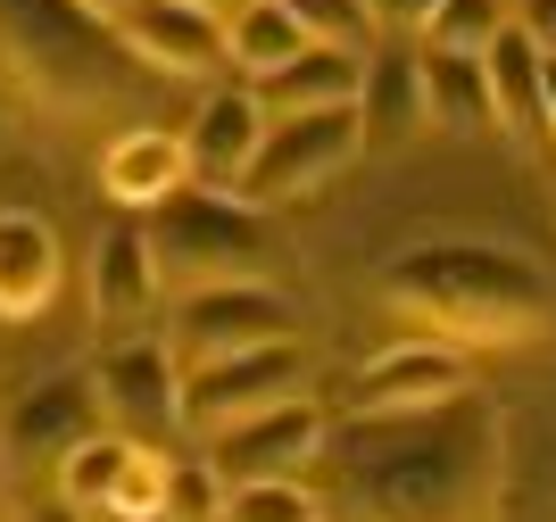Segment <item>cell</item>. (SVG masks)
Segmentation results:
<instances>
[{
	"label": "cell",
	"instance_id": "6da1fadb",
	"mask_svg": "<svg viewBox=\"0 0 556 522\" xmlns=\"http://www.w3.org/2000/svg\"><path fill=\"white\" fill-rule=\"evenodd\" d=\"M498 489V423L482 398L349 423L341 440V514L349 522H482Z\"/></svg>",
	"mask_w": 556,
	"mask_h": 522
},
{
	"label": "cell",
	"instance_id": "7a4b0ae2",
	"mask_svg": "<svg viewBox=\"0 0 556 522\" xmlns=\"http://www.w3.org/2000/svg\"><path fill=\"white\" fill-rule=\"evenodd\" d=\"M382 307L424 323L441 348H523L556 323L548 273L498 241H424L382 266Z\"/></svg>",
	"mask_w": 556,
	"mask_h": 522
},
{
	"label": "cell",
	"instance_id": "3957f363",
	"mask_svg": "<svg viewBox=\"0 0 556 522\" xmlns=\"http://www.w3.org/2000/svg\"><path fill=\"white\" fill-rule=\"evenodd\" d=\"M150 257L175 291H216V282H257V273L282 257L266 207L232 200V191H200L184 182L166 207H150Z\"/></svg>",
	"mask_w": 556,
	"mask_h": 522
},
{
	"label": "cell",
	"instance_id": "277c9868",
	"mask_svg": "<svg viewBox=\"0 0 556 522\" xmlns=\"http://www.w3.org/2000/svg\"><path fill=\"white\" fill-rule=\"evenodd\" d=\"M366 158V125L357 109H316V116H275L266 125V150L257 166L241 175V200L250 207H291V200H316L341 166Z\"/></svg>",
	"mask_w": 556,
	"mask_h": 522
},
{
	"label": "cell",
	"instance_id": "5b68a950",
	"mask_svg": "<svg viewBox=\"0 0 556 522\" xmlns=\"http://www.w3.org/2000/svg\"><path fill=\"white\" fill-rule=\"evenodd\" d=\"M291 323H300V298H282L275 282H216V291H175L166 332L191 365H216V357L291 341Z\"/></svg>",
	"mask_w": 556,
	"mask_h": 522
},
{
	"label": "cell",
	"instance_id": "8992f818",
	"mask_svg": "<svg viewBox=\"0 0 556 522\" xmlns=\"http://www.w3.org/2000/svg\"><path fill=\"white\" fill-rule=\"evenodd\" d=\"M457 398H473V357L441 341H407L357 365V382L341 390V423H407V415L457 407Z\"/></svg>",
	"mask_w": 556,
	"mask_h": 522
},
{
	"label": "cell",
	"instance_id": "52a82bcc",
	"mask_svg": "<svg viewBox=\"0 0 556 522\" xmlns=\"http://www.w3.org/2000/svg\"><path fill=\"white\" fill-rule=\"evenodd\" d=\"M307 390V348L300 341H275V348H250V357H216V365H191L184 382V423L191 432H232L250 415H275Z\"/></svg>",
	"mask_w": 556,
	"mask_h": 522
},
{
	"label": "cell",
	"instance_id": "ba28073f",
	"mask_svg": "<svg viewBox=\"0 0 556 522\" xmlns=\"http://www.w3.org/2000/svg\"><path fill=\"white\" fill-rule=\"evenodd\" d=\"M92 382H100L109 423H125L141 440H166L184 423V373H175V348L166 341H109V357L92 365Z\"/></svg>",
	"mask_w": 556,
	"mask_h": 522
},
{
	"label": "cell",
	"instance_id": "9c48e42d",
	"mask_svg": "<svg viewBox=\"0 0 556 522\" xmlns=\"http://www.w3.org/2000/svg\"><path fill=\"white\" fill-rule=\"evenodd\" d=\"M109 407H100V382L92 373H50L42 390H25L9 407V456L17 464H67L84 440H100Z\"/></svg>",
	"mask_w": 556,
	"mask_h": 522
},
{
	"label": "cell",
	"instance_id": "30bf717a",
	"mask_svg": "<svg viewBox=\"0 0 556 522\" xmlns=\"http://www.w3.org/2000/svg\"><path fill=\"white\" fill-rule=\"evenodd\" d=\"M316 448H325V415L307 407V398H291L275 415H250V423L216 432L208 464L225 473V489H241V481H291L300 464H316Z\"/></svg>",
	"mask_w": 556,
	"mask_h": 522
},
{
	"label": "cell",
	"instance_id": "8fae6325",
	"mask_svg": "<svg viewBox=\"0 0 556 522\" xmlns=\"http://www.w3.org/2000/svg\"><path fill=\"white\" fill-rule=\"evenodd\" d=\"M266 125H275V116L257 109V91H250V84L208 91V109L191 116V133H184L191 182H200V191H232V200H241V175H250L257 150H266Z\"/></svg>",
	"mask_w": 556,
	"mask_h": 522
},
{
	"label": "cell",
	"instance_id": "7c38bea8",
	"mask_svg": "<svg viewBox=\"0 0 556 522\" xmlns=\"http://www.w3.org/2000/svg\"><path fill=\"white\" fill-rule=\"evenodd\" d=\"M116 42L141 50V59H150V67H166V75H216V67L232 59L225 17L184 9V0H134V9L116 17Z\"/></svg>",
	"mask_w": 556,
	"mask_h": 522
},
{
	"label": "cell",
	"instance_id": "4fadbf2b",
	"mask_svg": "<svg viewBox=\"0 0 556 522\" xmlns=\"http://www.w3.org/2000/svg\"><path fill=\"white\" fill-rule=\"evenodd\" d=\"M159 257H150V232L141 225H109L92 250V316L109 323L116 341H141V323L159 316Z\"/></svg>",
	"mask_w": 556,
	"mask_h": 522
},
{
	"label": "cell",
	"instance_id": "5bb4252c",
	"mask_svg": "<svg viewBox=\"0 0 556 522\" xmlns=\"http://www.w3.org/2000/svg\"><path fill=\"white\" fill-rule=\"evenodd\" d=\"M482 67H490L498 125H507L515 141H548V50H540L523 25H507V34L482 50Z\"/></svg>",
	"mask_w": 556,
	"mask_h": 522
},
{
	"label": "cell",
	"instance_id": "9a60e30c",
	"mask_svg": "<svg viewBox=\"0 0 556 522\" xmlns=\"http://www.w3.org/2000/svg\"><path fill=\"white\" fill-rule=\"evenodd\" d=\"M357 125H366V150H399L416 125H432V109H424V50H374L366 91H357Z\"/></svg>",
	"mask_w": 556,
	"mask_h": 522
},
{
	"label": "cell",
	"instance_id": "2e32d148",
	"mask_svg": "<svg viewBox=\"0 0 556 522\" xmlns=\"http://www.w3.org/2000/svg\"><path fill=\"white\" fill-rule=\"evenodd\" d=\"M257 91V109L266 116H316V109H357V91H366V59L357 50H307L291 59L282 75H266Z\"/></svg>",
	"mask_w": 556,
	"mask_h": 522
},
{
	"label": "cell",
	"instance_id": "e0dca14e",
	"mask_svg": "<svg viewBox=\"0 0 556 522\" xmlns=\"http://www.w3.org/2000/svg\"><path fill=\"white\" fill-rule=\"evenodd\" d=\"M50 291H59V232L9 207L0 216V316H42Z\"/></svg>",
	"mask_w": 556,
	"mask_h": 522
},
{
	"label": "cell",
	"instance_id": "ac0fdd59",
	"mask_svg": "<svg viewBox=\"0 0 556 522\" xmlns=\"http://www.w3.org/2000/svg\"><path fill=\"white\" fill-rule=\"evenodd\" d=\"M100 182L125 207H166L191 182V150H184V133H125L109 150V166H100Z\"/></svg>",
	"mask_w": 556,
	"mask_h": 522
},
{
	"label": "cell",
	"instance_id": "d6986e66",
	"mask_svg": "<svg viewBox=\"0 0 556 522\" xmlns=\"http://www.w3.org/2000/svg\"><path fill=\"white\" fill-rule=\"evenodd\" d=\"M424 109H432L441 133H482V125H498L490 67H482V59H457V50H424Z\"/></svg>",
	"mask_w": 556,
	"mask_h": 522
},
{
	"label": "cell",
	"instance_id": "ffe728a7",
	"mask_svg": "<svg viewBox=\"0 0 556 522\" xmlns=\"http://www.w3.org/2000/svg\"><path fill=\"white\" fill-rule=\"evenodd\" d=\"M134 456H141V440H116V432L84 440V448L59 464V498H67V514H109L116 489H125V473H134Z\"/></svg>",
	"mask_w": 556,
	"mask_h": 522
},
{
	"label": "cell",
	"instance_id": "44dd1931",
	"mask_svg": "<svg viewBox=\"0 0 556 522\" xmlns=\"http://www.w3.org/2000/svg\"><path fill=\"white\" fill-rule=\"evenodd\" d=\"M225 42H232V67H250L257 84H266V75H282L291 59H307V50H316L282 0H257V9H241V17L225 25Z\"/></svg>",
	"mask_w": 556,
	"mask_h": 522
},
{
	"label": "cell",
	"instance_id": "7402d4cb",
	"mask_svg": "<svg viewBox=\"0 0 556 522\" xmlns=\"http://www.w3.org/2000/svg\"><path fill=\"white\" fill-rule=\"evenodd\" d=\"M291 17H300V34L316 50H357V59H374V0H282Z\"/></svg>",
	"mask_w": 556,
	"mask_h": 522
},
{
	"label": "cell",
	"instance_id": "603a6c76",
	"mask_svg": "<svg viewBox=\"0 0 556 522\" xmlns=\"http://www.w3.org/2000/svg\"><path fill=\"white\" fill-rule=\"evenodd\" d=\"M515 25L507 0H448L441 17H432V34H424V50H457V59H482L498 34Z\"/></svg>",
	"mask_w": 556,
	"mask_h": 522
},
{
	"label": "cell",
	"instance_id": "cb8c5ba5",
	"mask_svg": "<svg viewBox=\"0 0 556 522\" xmlns=\"http://www.w3.org/2000/svg\"><path fill=\"white\" fill-rule=\"evenodd\" d=\"M225 522H325V506L300 481H241L225 498Z\"/></svg>",
	"mask_w": 556,
	"mask_h": 522
},
{
	"label": "cell",
	"instance_id": "d4e9b609",
	"mask_svg": "<svg viewBox=\"0 0 556 522\" xmlns=\"http://www.w3.org/2000/svg\"><path fill=\"white\" fill-rule=\"evenodd\" d=\"M225 473L216 464H191L175 456V473H166V522H225Z\"/></svg>",
	"mask_w": 556,
	"mask_h": 522
},
{
	"label": "cell",
	"instance_id": "484cf974",
	"mask_svg": "<svg viewBox=\"0 0 556 522\" xmlns=\"http://www.w3.org/2000/svg\"><path fill=\"white\" fill-rule=\"evenodd\" d=\"M166 473H175V464L141 448V456H134V473H125V489H116V506H109V514H116V522H166Z\"/></svg>",
	"mask_w": 556,
	"mask_h": 522
},
{
	"label": "cell",
	"instance_id": "4316f807",
	"mask_svg": "<svg viewBox=\"0 0 556 522\" xmlns=\"http://www.w3.org/2000/svg\"><path fill=\"white\" fill-rule=\"evenodd\" d=\"M441 9H448V0H374V25H382V34H407V42H424Z\"/></svg>",
	"mask_w": 556,
	"mask_h": 522
},
{
	"label": "cell",
	"instance_id": "83f0119b",
	"mask_svg": "<svg viewBox=\"0 0 556 522\" xmlns=\"http://www.w3.org/2000/svg\"><path fill=\"white\" fill-rule=\"evenodd\" d=\"M515 25H523V34L556 59V0H515Z\"/></svg>",
	"mask_w": 556,
	"mask_h": 522
},
{
	"label": "cell",
	"instance_id": "f1b7e54d",
	"mask_svg": "<svg viewBox=\"0 0 556 522\" xmlns=\"http://www.w3.org/2000/svg\"><path fill=\"white\" fill-rule=\"evenodd\" d=\"M184 9H208V17H225V25H232L241 9H257V0H184Z\"/></svg>",
	"mask_w": 556,
	"mask_h": 522
},
{
	"label": "cell",
	"instance_id": "f546056e",
	"mask_svg": "<svg viewBox=\"0 0 556 522\" xmlns=\"http://www.w3.org/2000/svg\"><path fill=\"white\" fill-rule=\"evenodd\" d=\"M75 9H84V17H109V25H116L125 9H134V0H75Z\"/></svg>",
	"mask_w": 556,
	"mask_h": 522
},
{
	"label": "cell",
	"instance_id": "4dcf8cb0",
	"mask_svg": "<svg viewBox=\"0 0 556 522\" xmlns=\"http://www.w3.org/2000/svg\"><path fill=\"white\" fill-rule=\"evenodd\" d=\"M548 150H556V59H548Z\"/></svg>",
	"mask_w": 556,
	"mask_h": 522
},
{
	"label": "cell",
	"instance_id": "1f68e13d",
	"mask_svg": "<svg viewBox=\"0 0 556 522\" xmlns=\"http://www.w3.org/2000/svg\"><path fill=\"white\" fill-rule=\"evenodd\" d=\"M100 522H116V514H100Z\"/></svg>",
	"mask_w": 556,
	"mask_h": 522
},
{
	"label": "cell",
	"instance_id": "d6a6232c",
	"mask_svg": "<svg viewBox=\"0 0 556 522\" xmlns=\"http://www.w3.org/2000/svg\"><path fill=\"white\" fill-rule=\"evenodd\" d=\"M507 9H515V0H507Z\"/></svg>",
	"mask_w": 556,
	"mask_h": 522
}]
</instances>
